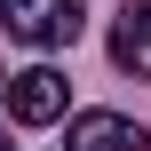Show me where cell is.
Wrapping results in <instances>:
<instances>
[{
    "label": "cell",
    "instance_id": "cell-5",
    "mask_svg": "<svg viewBox=\"0 0 151 151\" xmlns=\"http://www.w3.org/2000/svg\"><path fill=\"white\" fill-rule=\"evenodd\" d=\"M0 151H8V135H0Z\"/></svg>",
    "mask_w": 151,
    "mask_h": 151
},
{
    "label": "cell",
    "instance_id": "cell-3",
    "mask_svg": "<svg viewBox=\"0 0 151 151\" xmlns=\"http://www.w3.org/2000/svg\"><path fill=\"white\" fill-rule=\"evenodd\" d=\"M72 151H151V135L119 111H80L72 119Z\"/></svg>",
    "mask_w": 151,
    "mask_h": 151
},
{
    "label": "cell",
    "instance_id": "cell-1",
    "mask_svg": "<svg viewBox=\"0 0 151 151\" xmlns=\"http://www.w3.org/2000/svg\"><path fill=\"white\" fill-rule=\"evenodd\" d=\"M80 8L88 0H8V32L24 48H64L80 40Z\"/></svg>",
    "mask_w": 151,
    "mask_h": 151
},
{
    "label": "cell",
    "instance_id": "cell-6",
    "mask_svg": "<svg viewBox=\"0 0 151 151\" xmlns=\"http://www.w3.org/2000/svg\"><path fill=\"white\" fill-rule=\"evenodd\" d=\"M0 88H8V80H0Z\"/></svg>",
    "mask_w": 151,
    "mask_h": 151
},
{
    "label": "cell",
    "instance_id": "cell-2",
    "mask_svg": "<svg viewBox=\"0 0 151 151\" xmlns=\"http://www.w3.org/2000/svg\"><path fill=\"white\" fill-rule=\"evenodd\" d=\"M64 104H72V88H64V72H56V64H32V72H16V80H8V111H16L24 127L64 119Z\"/></svg>",
    "mask_w": 151,
    "mask_h": 151
},
{
    "label": "cell",
    "instance_id": "cell-4",
    "mask_svg": "<svg viewBox=\"0 0 151 151\" xmlns=\"http://www.w3.org/2000/svg\"><path fill=\"white\" fill-rule=\"evenodd\" d=\"M111 56H119V72L151 80V0H127V8H119V24H111Z\"/></svg>",
    "mask_w": 151,
    "mask_h": 151
}]
</instances>
